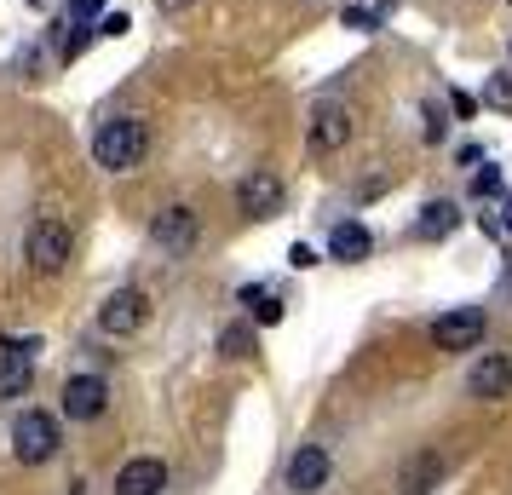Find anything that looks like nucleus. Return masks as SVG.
I'll return each instance as SVG.
<instances>
[{
	"label": "nucleus",
	"instance_id": "obj_8",
	"mask_svg": "<svg viewBox=\"0 0 512 495\" xmlns=\"http://www.w3.org/2000/svg\"><path fill=\"white\" fill-rule=\"evenodd\" d=\"M346 139H351V110L340 98H323L311 110V150H340Z\"/></svg>",
	"mask_w": 512,
	"mask_h": 495
},
{
	"label": "nucleus",
	"instance_id": "obj_28",
	"mask_svg": "<svg viewBox=\"0 0 512 495\" xmlns=\"http://www.w3.org/2000/svg\"><path fill=\"white\" fill-rule=\"evenodd\" d=\"M35 6H41V0H35Z\"/></svg>",
	"mask_w": 512,
	"mask_h": 495
},
{
	"label": "nucleus",
	"instance_id": "obj_14",
	"mask_svg": "<svg viewBox=\"0 0 512 495\" xmlns=\"http://www.w3.org/2000/svg\"><path fill=\"white\" fill-rule=\"evenodd\" d=\"M455 225H461V208L455 202H426L415 219V236L420 242H443V236H455Z\"/></svg>",
	"mask_w": 512,
	"mask_h": 495
},
{
	"label": "nucleus",
	"instance_id": "obj_16",
	"mask_svg": "<svg viewBox=\"0 0 512 495\" xmlns=\"http://www.w3.org/2000/svg\"><path fill=\"white\" fill-rule=\"evenodd\" d=\"M242 306H254V323H282V294L271 283H248L242 288Z\"/></svg>",
	"mask_w": 512,
	"mask_h": 495
},
{
	"label": "nucleus",
	"instance_id": "obj_6",
	"mask_svg": "<svg viewBox=\"0 0 512 495\" xmlns=\"http://www.w3.org/2000/svg\"><path fill=\"white\" fill-rule=\"evenodd\" d=\"M236 202L254 213V219H277V213H282V179H277V173H265V167L242 173V185H236Z\"/></svg>",
	"mask_w": 512,
	"mask_h": 495
},
{
	"label": "nucleus",
	"instance_id": "obj_18",
	"mask_svg": "<svg viewBox=\"0 0 512 495\" xmlns=\"http://www.w3.org/2000/svg\"><path fill=\"white\" fill-rule=\"evenodd\" d=\"M438 472H443V461H438V455H426V461H409V467H403V490L426 495L432 484H438Z\"/></svg>",
	"mask_w": 512,
	"mask_h": 495
},
{
	"label": "nucleus",
	"instance_id": "obj_11",
	"mask_svg": "<svg viewBox=\"0 0 512 495\" xmlns=\"http://www.w3.org/2000/svg\"><path fill=\"white\" fill-rule=\"evenodd\" d=\"M104 403H110V392H104L98 375H75L70 386H64V415H70V421H98Z\"/></svg>",
	"mask_w": 512,
	"mask_h": 495
},
{
	"label": "nucleus",
	"instance_id": "obj_20",
	"mask_svg": "<svg viewBox=\"0 0 512 495\" xmlns=\"http://www.w3.org/2000/svg\"><path fill=\"white\" fill-rule=\"evenodd\" d=\"M64 12H70V24H98V12H104V0H70Z\"/></svg>",
	"mask_w": 512,
	"mask_h": 495
},
{
	"label": "nucleus",
	"instance_id": "obj_4",
	"mask_svg": "<svg viewBox=\"0 0 512 495\" xmlns=\"http://www.w3.org/2000/svg\"><path fill=\"white\" fill-rule=\"evenodd\" d=\"M484 340V311L478 306H461V311H443L432 323V346L438 352H472Z\"/></svg>",
	"mask_w": 512,
	"mask_h": 495
},
{
	"label": "nucleus",
	"instance_id": "obj_27",
	"mask_svg": "<svg viewBox=\"0 0 512 495\" xmlns=\"http://www.w3.org/2000/svg\"><path fill=\"white\" fill-rule=\"evenodd\" d=\"M162 6H167V12H179V6H190V0H162Z\"/></svg>",
	"mask_w": 512,
	"mask_h": 495
},
{
	"label": "nucleus",
	"instance_id": "obj_3",
	"mask_svg": "<svg viewBox=\"0 0 512 495\" xmlns=\"http://www.w3.org/2000/svg\"><path fill=\"white\" fill-rule=\"evenodd\" d=\"M58 444H64V432H58V421H52L47 409H24V415H18V426H12V455H18L24 467L52 461Z\"/></svg>",
	"mask_w": 512,
	"mask_h": 495
},
{
	"label": "nucleus",
	"instance_id": "obj_5",
	"mask_svg": "<svg viewBox=\"0 0 512 495\" xmlns=\"http://www.w3.org/2000/svg\"><path fill=\"white\" fill-rule=\"evenodd\" d=\"M466 392H472V398H484V403L512 398V357H501V352L478 357V363L466 369Z\"/></svg>",
	"mask_w": 512,
	"mask_h": 495
},
{
	"label": "nucleus",
	"instance_id": "obj_7",
	"mask_svg": "<svg viewBox=\"0 0 512 495\" xmlns=\"http://www.w3.org/2000/svg\"><path fill=\"white\" fill-rule=\"evenodd\" d=\"M98 329L116 334V340H121V334H139L144 329V294H139V288H116V294L98 306Z\"/></svg>",
	"mask_w": 512,
	"mask_h": 495
},
{
	"label": "nucleus",
	"instance_id": "obj_9",
	"mask_svg": "<svg viewBox=\"0 0 512 495\" xmlns=\"http://www.w3.org/2000/svg\"><path fill=\"white\" fill-rule=\"evenodd\" d=\"M196 231H202V219L190 208H162L156 219H150V236L162 242L167 254H190V242H196Z\"/></svg>",
	"mask_w": 512,
	"mask_h": 495
},
{
	"label": "nucleus",
	"instance_id": "obj_10",
	"mask_svg": "<svg viewBox=\"0 0 512 495\" xmlns=\"http://www.w3.org/2000/svg\"><path fill=\"white\" fill-rule=\"evenodd\" d=\"M328 472H334L328 449H323V444H305V449H294V461H288V490L317 495V490L328 484Z\"/></svg>",
	"mask_w": 512,
	"mask_h": 495
},
{
	"label": "nucleus",
	"instance_id": "obj_22",
	"mask_svg": "<svg viewBox=\"0 0 512 495\" xmlns=\"http://www.w3.org/2000/svg\"><path fill=\"white\" fill-rule=\"evenodd\" d=\"M472 190H478V196H501V173H495V167H478Z\"/></svg>",
	"mask_w": 512,
	"mask_h": 495
},
{
	"label": "nucleus",
	"instance_id": "obj_24",
	"mask_svg": "<svg viewBox=\"0 0 512 495\" xmlns=\"http://www.w3.org/2000/svg\"><path fill=\"white\" fill-rule=\"evenodd\" d=\"M420 127H426V139H432V144L443 139V116H438V110H432V104H426V110H420Z\"/></svg>",
	"mask_w": 512,
	"mask_h": 495
},
{
	"label": "nucleus",
	"instance_id": "obj_21",
	"mask_svg": "<svg viewBox=\"0 0 512 495\" xmlns=\"http://www.w3.org/2000/svg\"><path fill=\"white\" fill-rule=\"evenodd\" d=\"M346 29H380V12H369V6H346Z\"/></svg>",
	"mask_w": 512,
	"mask_h": 495
},
{
	"label": "nucleus",
	"instance_id": "obj_15",
	"mask_svg": "<svg viewBox=\"0 0 512 495\" xmlns=\"http://www.w3.org/2000/svg\"><path fill=\"white\" fill-rule=\"evenodd\" d=\"M29 357L18 352V346H0V398H24L29 392Z\"/></svg>",
	"mask_w": 512,
	"mask_h": 495
},
{
	"label": "nucleus",
	"instance_id": "obj_1",
	"mask_svg": "<svg viewBox=\"0 0 512 495\" xmlns=\"http://www.w3.org/2000/svg\"><path fill=\"white\" fill-rule=\"evenodd\" d=\"M144 121H133V116H110L104 127L93 133V156H98V167H110V173H133V167L144 162Z\"/></svg>",
	"mask_w": 512,
	"mask_h": 495
},
{
	"label": "nucleus",
	"instance_id": "obj_25",
	"mask_svg": "<svg viewBox=\"0 0 512 495\" xmlns=\"http://www.w3.org/2000/svg\"><path fill=\"white\" fill-rule=\"evenodd\" d=\"M127 29H133V24H127V12H110V18H104V29H98V35H110V41H116V35H127Z\"/></svg>",
	"mask_w": 512,
	"mask_h": 495
},
{
	"label": "nucleus",
	"instance_id": "obj_19",
	"mask_svg": "<svg viewBox=\"0 0 512 495\" xmlns=\"http://www.w3.org/2000/svg\"><path fill=\"white\" fill-rule=\"evenodd\" d=\"M489 104H495V110H512V75H489Z\"/></svg>",
	"mask_w": 512,
	"mask_h": 495
},
{
	"label": "nucleus",
	"instance_id": "obj_17",
	"mask_svg": "<svg viewBox=\"0 0 512 495\" xmlns=\"http://www.w3.org/2000/svg\"><path fill=\"white\" fill-rule=\"evenodd\" d=\"M219 352L236 357V363H248V357H259V334L248 323H231V329L219 334Z\"/></svg>",
	"mask_w": 512,
	"mask_h": 495
},
{
	"label": "nucleus",
	"instance_id": "obj_2",
	"mask_svg": "<svg viewBox=\"0 0 512 495\" xmlns=\"http://www.w3.org/2000/svg\"><path fill=\"white\" fill-rule=\"evenodd\" d=\"M75 254V236L64 219H35L29 225V242H24V260L29 271H41V277H52V271H64Z\"/></svg>",
	"mask_w": 512,
	"mask_h": 495
},
{
	"label": "nucleus",
	"instance_id": "obj_12",
	"mask_svg": "<svg viewBox=\"0 0 512 495\" xmlns=\"http://www.w3.org/2000/svg\"><path fill=\"white\" fill-rule=\"evenodd\" d=\"M167 490V467L156 455H139L116 472V495H162Z\"/></svg>",
	"mask_w": 512,
	"mask_h": 495
},
{
	"label": "nucleus",
	"instance_id": "obj_13",
	"mask_svg": "<svg viewBox=\"0 0 512 495\" xmlns=\"http://www.w3.org/2000/svg\"><path fill=\"white\" fill-rule=\"evenodd\" d=\"M369 248H374V236L357 225V219H340L334 231H328V260H340V265H357V260H369Z\"/></svg>",
	"mask_w": 512,
	"mask_h": 495
},
{
	"label": "nucleus",
	"instance_id": "obj_23",
	"mask_svg": "<svg viewBox=\"0 0 512 495\" xmlns=\"http://www.w3.org/2000/svg\"><path fill=\"white\" fill-rule=\"evenodd\" d=\"M449 104H455V116H461V121H472V116H478V98L466 93V87H455V93H449Z\"/></svg>",
	"mask_w": 512,
	"mask_h": 495
},
{
	"label": "nucleus",
	"instance_id": "obj_26",
	"mask_svg": "<svg viewBox=\"0 0 512 495\" xmlns=\"http://www.w3.org/2000/svg\"><path fill=\"white\" fill-rule=\"evenodd\" d=\"M495 225H501V231L512 236V196H507V208H501V219H495Z\"/></svg>",
	"mask_w": 512,
	"mask_h": 495
}]
</instances>
